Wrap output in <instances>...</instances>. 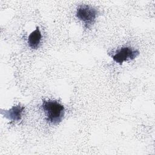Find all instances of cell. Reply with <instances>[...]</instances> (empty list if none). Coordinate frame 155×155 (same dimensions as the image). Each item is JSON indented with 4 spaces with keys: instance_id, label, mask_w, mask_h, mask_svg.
<instances>
[{
    "instance_id": "cell-2",
    "label": "cell",
    "mask_w": 155,
    "mask_h": 155,
    "mask_svg": "<svg viewBox=\"0 0 155 155\" xmlns=\"http://www.w3.org/2000/svg\"><path fill=\"white\" fill-rule=\"evenodd\" d=\"M99 11L90 5H81L77 8L76 16L82 21L87 28L90 29L99 16Z\"/></svg>"
},
{
    "instance_id": "cell-1",
    "label": "cell",
    "mask_w": 155,
    "mask_h": 155,
    "mask_svg": "<svg viewBox=\"0 0 155 155\" xmlns=\"http://www.w3.org/2000/svg\"><path fill=\"white\" fill-rule=\"evenodd\" d=\"M42 108L46 120L53 125H58L62 122L64 114V107L54 100H43Z\"/></svg>"
},
{
    "instance_id": "cell-3",
    "label": "cell",
    "mask_w": 155,
    "mask_h": 155,
    "mask_svg": "<svg viewBox=\"0 0 155 155\" xmlns=\"http://www.w3.org/2000/svg\"><path fill=\"white\" fill-rule=\"evenodd\" d=\"M140 54L138 50L130 47H122L117 50L114 54L111 55L113 61L119 64H122L124 61L133 60Z\"/></svg>"
},
{
    "instance_id": "cell-5",
    "label": "cell",
    "mask_w": 155,
    "mask_h": 155,
    "mask_svg": "<svg viewBox=\"0 0 155 155\" xmlns=\"http://www.w3.org/2000/svg\"><path fill=\"white\" fill-rule=\"evenodd\" d=\"M41 38V33L40 31L39 27H37L36 30L32 31L28 37L27 43L28 46L31 49L36 50L39 46Z\"/></svg>"
},
{
    "instance_id": "cell-4",
    "label": "cell",
    "mask_w": 155,
    "mask_h": 155,
    "mask_svg": "<svg viewBox=\"0 0 155 155\" xmlns=\"http://www.w3.org/2000/svg\"><path fill=\"white\" fill-rule=\"evenodd\" d=\"M25 107L20 105L12 107L8 110H1V114L12 122H18L22 119Z\"/></svg>"
}]
</instances>
